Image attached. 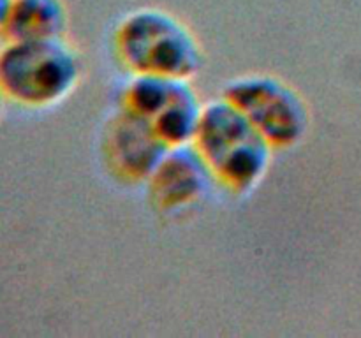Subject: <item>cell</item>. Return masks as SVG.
<instances>
[{
    "instance_id": "cell-11",
    "label": "cell",
    "mask_w": 361,
    "mask_h": 338,
    "mask_svg": "<svg viewBox=\"0 0 361 338\" xmlns=\"http://www.w3.org/2000/svg\"><path fill=\"white\" fill-rule=\"evenodd\" d=\"M4 44H6V39H4L2 32H0V49H2V48H4Z\"/></svg>"
},
{
    "instance_id": "cell-4",
    "label": "cell",
    "mask_w": 361,
    "mask_h": 338,
    "mask_svg": "<svg viewBox=\"0 0 361 338\" xmlns=\"http://www.w3.org/2000/svg\"><path fill=\"white\" fill-rule=\"evenodd\" d=\"M118 108L145 120L169 148L192 143L203 111L190 80L143 74H129Z\"/></svg>"
},
{
    "instance_id": "cell-5",
    "label": "cell",
    "mask_w": 361,
    "mask_h": 338,
    "mask_svg": "<svg viewBox=\"0 0 361 338\" xmlns=\"http://www.w3.org/2000/svg\"><path fill=\"white\" fill-rule=\"evenodd\" d=\"M222 97L240 109L274 148L295 146L309 129V108L302 95L271 76L229 81Z\"/></svg>"
},
{
    "instance_id": "cell-2",
    "label": "cell",
    "mask_w": 361,
    "mask_h": 338,
    "mask_svg": "<svg viewBox=\"0 0 361 338\" xmlns=\"http://www.w3.org/2000/svg\"><path fill=\"white\" fill-rule=\"evenodd\" d=\"M111 46L127 74L192 80L203 65L200 42L190 28L155 7L126 14L113 30Z\"/></svg>"
},
{
    "instance_id": "cell-7",
    "label": "cell",
    "mask_w": 361,
    "mask_h": 338,
    "mask_svg": "<svg viewBox=\"0 0 361 338\" xmlns=\"http://www.w3.org/2000/svg\"><path fill=\"white\" fill-rule=\"evenodd\" d=\"M152 201L166 211L183 210L207 196L214 178L192 144L171 146L147 180Z\"/></svg>"
},
{
    "instance_id": "cell-8",
    "label": "cell",
    "mask_w": 361,
    "mask_h": 338,
    "mask_svg": "<svg viewBox=\"0 0 361 338\" xmlns=\"http://www.w3.org/2000/svg\"><path fill=\"white\" fill-rule=\"evenodd\" d=\"M69 14L62 0H13L0 32L6 41L66 37Z\"/></svg>"
},
{
    "instance_id": "cell-1",
    "label": "cell",
    "mask_w": 361,
    "mask_h": 338,
    "mask_svg": "<svg viewBox=\"0 0 361 338\" xmlns=\"http://www.w3.org/2000/svg\"><path fill=\"white\" fill-rule=\"evenodd\" d=\"M190 144L214 182L233 194H249L263 182L274 150L252 122L224 97L203 104Z\"/></svg>"
},
{
    "instance_id": "cell-9",
    "label": "cell",
    "mask_w": 361,
    "mask_h": 338,
    "mask_svg": "<svg viewBox=\"0 0 361 338\" xmlns=\"http://www.w3.org/2000/svg\"><path fill=\"white\" fill-rule=\"evenodd\" d=\"M11 4H13V0H0V27H2L4 20H6L7 13H9Z\"/></svg>"
},
{
    "instance_id": "cell-6",
    "label": "cell",
    "mask_w": 361,
    "mask_h": 338,
    "mask_svg": "<svg viewBox=\"0 0 361 338\" xmlns=\"http://www.w3.org/2000/svg\"><path fill=\"white\" fill-rule=\"evenodd\" d=\"M168 150V144L145 120L122 108L102 134L108 168L127 182H147Z\"/></svg>"
},
{
    "instance_id": "cell-10",
    "label": "cell",
    "mask_w": 361,
    "mask_h": 338,
    "mask_svg": "<svg viewBox=\"0 0 361 338\" xmlns=\"http://www.w3.org/2000/svg\"><path fill=\"white\" fill-rule=\"evenodd\" d=\"M4 104H6V97H4L2 90H0V120H2V115H4Z\"/></svg>"
},
{
    "instance_id": "cell-3",
    "label": "cell",
    "mask_w": 361,
    "mask_h": 338,
    "mask_svg": "<svg viewBox=\"0 0 361 338\" xmlns=\"http://www.w3.org/2000/svg\"><path fill=\"white\" fill-rule=\"evenodd\" d=\"M81 77V60L66 39L6 41L0 49V90L6 101L44 109L66 101Z\"/></svg>"
}]
</instances>
